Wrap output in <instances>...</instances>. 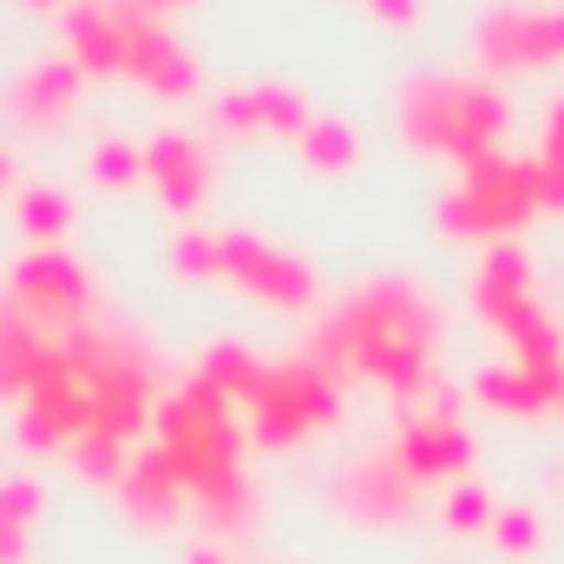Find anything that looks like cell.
Masks as SVG:
<instances>
[{
  "mask_svg": "<svg viewBox=\"0 0 564 564\" xmlns=\"http://www.w3.org/2000/svg\"><path fill=\"white\" fill-rule=\"evenodd\" d=\"M426 348H433V322H426V302L401 282H381L368 289L361 302H348L322 341H315V361L328 375L355 368L394 394H421L426 388Z\"/></svg>",
  "mask_w": 564,
  "mask_h": 564,
  "instance_id": "cell-1",
  "label": "cell"
},
{
  "mask_svg": "<svg viewBox=\"0 0 564 564\" xmlns=\"http://www.w3.org/2000/svg\"><path fill=\"white\" fill-rule=\"evenodd\" d=\"M158 453L171 459L191 499H210L230 479H243V433L230 421V401L210 381H191L158 408Z\"/></svg>",
  "mask_w": 564,
  "mask_h": 564,
  "instance_id": "cell-2",
  "label": "cell"
},
{
  "mask_svg": "<svg viewBox=\"0 0 564 564\" xmlns=\"http://www.w3.org/2000/svg\"><path fill=\"white\" fill-rule=\"evenodd\" d=\"M250 414V440L257 446H295L322 426H335V375L322 361H289V368H263V381L243 394Z\"/></svg>",
  "mask_w": 564,
  "mask_h": 564,
  "instance_id": "cell-3",
  "label": "cell"
},
{
  "mask_svg": "<svg viewBox=\"0 0 564 564\" xmlns=\"http://www.w3.org/2000/svg\"><path fill=\"white\" fill-rule=\"evenodd\" d=\"M408 132L433 151H459L466 164H486V139L499 132V106L466 86H421L408 99Z\"/></svg>",
  "mask_w": 564,
  "mask_h": 564,
  "instance_id": "cell-4",
  "label": "cell"
},
{
  "mask_svg": "<svg viewBox=\"0 0 564 564\" xmlns=\"http://www.w3.org/2000/svg\"><path fill=\"white\" fill-rule=\"evenodd\" d=\"M328 499H335V512L355 519V525H408L414 506H421V486H414V479L394 466V453H388V459L348 466Z\"/></svg>",
  "mask_w": 564,
  "mask_h": 564,
  "instance_id": "cell-5",
  "label": "cell"
},
{
  "mask_svg": "<svg viewBox=\"0 0 564 564\" xmlns=\"http://www.w3.org/2000/svg\"><path fill=\"white\" fill-rule=\"evenodd\" d=\"M394 466L414 479V486H459L466 466H473V440L459 421H440V414H414L394 440Z\"/></svg>",
  "mask_w": 564,
  "mask_h": 564,
  "instance_id": "cell-6",
  "label": "cell"
},
{
  "mask_svg": "<svg viewBox=\"0 0 564 564\" xmlns=\"http://www.w3.org/2000/svg\"><path fill=\"white\" fill-rule=\"evenodd\" d=\"M224 276H237L243 289H257L263 302H282V308H302L308 302V270L289 263L270 243H250V237H224Z\"/></svg>",
  "mask_w": 564,
  "mask_h": 564,
  "instance_id": "cell-7",
  "label": "cell"
},
{
  "mask_svg": "<svg viewBox=\"0 0 564 564\" xmlns=\"http://www.w3.org/2000/svg\"><path fill=\"white\" fill-rule=\"evenodd\" d=\"M13 302H20L26 322H73L86 308V276L66 257H33L13 276Z\"/></svg>",
  "mask_w": 564,
  "mask_h": 564,
  "instance_id": "cell-8",
  "label": "cell"
},
{
  "mask_svg": "<svg viewBox=\"0 0 564 564\" xmlns=\"http://www.w3.org/2000/svg\"><path fill=\"white\" fill-rule=\"evenodd\" d=\"M184 499H191V492L177 486V473H171V459H164L158 446L139 453V459L126 466V479H119V506H126L139 525H171Z\"/></svg>",
  "mask_w": 564,
  "mask_h": 564,
  "instance_id": "cell-9",
  "label": "cell"
},
{
  "mask_svg": "<svg viewBox=\"0 0 564 564\" xmlns=\"http://www.w3.org/2000/svg\"><path fill=\"white\" fill-rule=\"evenodd\" d=\"M144 171H151V184L164 191V204L171 210H191L197 197H204V184H210V164H204V151L184 139H158L144 151Z\"/></svg>",
  "mask_w": 564,
  "mask_h": 564,
  "instance_id": "cell-10",
  "label": "cell"
},
{
  "mask_svg": "<svg viewBox=\"0 0 564 564\" xmlns=\"http://www.w3.org/2000/svg\"><path fill=\"white\" fill-rule=\"evenodd\" d=\"M564 53V20H492L486 26V59L492 66H532Z\"/></svg>",
  "mask_w": 564,
  "mask_h": 564,
  "instance_id": "cell-11",
  "label": "cell"
},
{
  "mask_svg": "<svg viewBox=\"0 0 564 564\" xmlns=\"http://www.w3.org/2000/svg\"><path fill=\"white\" fill-rule=\"evenodd\" d=\"M40 512H46L40 479H0V564H26Z\"/></svg>",
  "mask_w": 564,
  "mask_h": 564,
  "instance_id": "cell-12",
  "label": "cell"
},
{
  "mask_svg": "<svg viewBox=\"0 0 564 564\" xmlns=\"http://www.w3.org/2000/svg\"><path fill=\"white\" fill-rule=\"evenodd\" d=\"M479 401H486V408H499V414H519V421H532V414L558 408L564 388L539 381V375H525V368H492V375H479Z\"/></svg>",
  "mask_w": 564,
  "mask_h": 564,
  "instance_id": "cell-13",
  "label": "cell"
},
{
  "mask_svg": "<svg viewBox=\"0 0 564 564\" xmlns=\"http://www.w3.org/2000/svg\"><path fill=\"white\" fill-rule=\"evenodd\" d=\"M40 355H46L40 322H26L20 308H7L0 315V394H26L33 375H40Z\"/></svg>",
  "mask_w": 564,
  "mask_h": 564,
  "instance_id": "cell-14",
  "label": "cell"
},
{
  "mask_svg": "<svg viewBox=\"0 0 564 564\" xmlns=\"http://www.w3.org/2000/svg\"><path fill=\"white\" fill-rule=\"evenodd\" d=\"M224 126L230 132H302L308 119H302V106L289 93H237L224 106Z\"/></svg>",
  "mask_w": 564,
  "mask_h": 564,
  "instance_id": "cell-15",
  "label": "cell"
},
{
  "mask_svg": "<svg viewBox=\"0 0 564 564\" xmlns=\"http://www.w3.org/2000/svg\"><path fill=\"white\" fill-rule=\"evenodd\" d=\"M73 466H79V479H93V486H119L126 466H132V453H126V440H112V433H79V440H73Z\"/></svg>",
  "mask_w": 564,
  "mask_h": 564,
  "instance_id": "cell-16",
  "label": "cell"
},
{
  "mask_svg": "<svg viewBox=\"0 0 564 564\" xmlns=\"http://www.w3.org/2000/svg\"><path fill=\"white\" fill-rule=\"evenodd\" d=\"M73 106V66H40L26 86H20V119H59Z\"/></svg>",
  "mask_w": 564,
  "mask_h": 564,
  "instance_id": "cell-17",
  "label": "cell"
},
{
  "mask_svg": "<svg viewBox=\"0 0 564 564\" xmlns=\"http://www.w3.org/2000/svg\"><path fill=\"white\" fill-rule=\"evenodd\" d=\"M197 512H204V525H210V532H250V525H257V486H250V473H243V479H230L224 492L197 499Z\"/></svg>",
  "mask_w": 564,
  "mask_h": 564,
  "instance_id": "cell-18",
  "label": "cell"
},
{
  "mask_svg": "<svg viewBox=\"0 0 564 564\" xmlns=\"http://www.w3.org/2000/svg\"><path fill=\"white\" fill-rule=\"evenodd\" d=\"M440 519H446V532H459V539H473V532H492V519H499V506L479 492V486H453L446 492V506H440Z\"/></svg>",
  "mask_w": 564,
  "mask_h": 564,
  "instance_id": "cell-19",
  "label": "cell"
},
{
  "mask_svg": "<svg viewBox=\"0 0 564 564\" xmlns=\"http://www.w3.org/2000/svg\"><path fill=\"white\" fill-rule=\"evenodd\" d=\"M492 545H499L506 558H532V552L545 545V525H539V512H525V506L499 512V519H492Z\"/></svg>",
  "mask_w": 564,
  "mask_h": 564,
  "instance_id": "cell-20",
  "label": "cell"
},
{
  "mask_svg": "<svg viewBox=\"0 0 564 564\" xmlns=\"http://www.w3.org/2000/svg\"><path fill=\"white\" fill-rule=\"evenodd\" d=\"M295 139H302V158H308L315 171H341V164L355 158V139H348L341 126H302Z\"/></svg>",
  "mask_w": 564,
  "mask_h": 564,
  "instance_id": "cell-21",
  "label": "cell"
},
{
  "mask_svg": "<svg viewBox=\"0 0 564 564\" xmlns=\"http://www.w3.org/2000/svg\"><path fill=\"white\" fill-rule=\"evenodd\" d=\"M20 217H26L33 237H59V230H66V197H53V191H26Z\"/></svg>",
  "mask_w": 564,
  "mask_h": 564,
  "instance_id": "cell-22",
  "label": "cell"
},
{
  "mask_svg": "<svg viewBox=\"0 0 564 564\" xmlns=\"http://www.w3.org/2000/svg\"><path fill=\"white\" fill-rule=\"evenodd\" d=\"M93 171H99L106 184H132V177L144 171V158H139V151H126V144H106V151L93 158Z\"/></svg>",
  "mask_w": 564,
  "mask_h": 564,
  "instance_id": "cell-23",
  "label": "cell"
},
{
  "mask_svg": "<svg viewBox=\"0 0 564 564\" xmlns=\"http://www.w3.org/2000/svg\"><path fill=\"white\" fill-rule=\"evenodd\" d=\"M375 7H381L388 20H414V0H375Z\"/></svg>",
  "mask_w": 564,
  "mask_h": 564,
  "instance_id": "cell-24",
  "label": "cell"
},
{
  "mask_svg": "<svg viewBox=\"0 0 564 564\" xmlns=\"http://www.w3.org/2000/svg\"><path fill=\"white\" fill-rule=\"evenodd\" d=\"M144 7H158V13H171V7H191V0H144Z\"/></svg>",
  "mask_w": 564,
  "mask_h": 564,
  "instance_id": "cell-25",
  "label": "cell"
},
{
  "mask_svg": "<svg viewBox=\"0 0 564 564\" xmlns=\"http://www.w3.org/2000/svg\"><path fill=\"white\" fill-rule=\"evenodd\" d=\"M191 564H230V558H217V552H191Z\"/></svg>",
  "mask_w": 564,
  "mask_h": 564,
  "instance_id": "cell-26",
  "label": "cell"
},
{
  "mask_svg": "<svg viewBox=\"0 0 564 564\" xmlns=\"http://www.w3.org/2000/svg\"><path fill=\"white\" fill-rule=\"evenodd\" d=\"M0 184H7V164H0Z\"/></svg>",
  "mask_w": 564,
  "mask_h": 564,
  "instance_id": "cell-27",
  "label": "cell"
}]
</instances>
